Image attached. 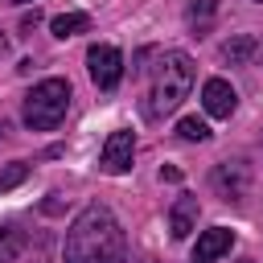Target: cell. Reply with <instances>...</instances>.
Segmentation results:
<instances>
[{
    "label": "cell",
    "mask_w": 263,
    "mask_h": 263,
    "mask_svg": "<svg viewBox=\"0 0 263 263\" xmlns=\"http://www.w3.org/2000/svg\"><path fill=\"white\" fill-rule=\"evenodd\" d=\"M255 4H263V0H255Z\"/></svg>",
    "instance_id": "cell-23"
},
{
    "label": "cell",
    "mask_w": 263,
    "mask_h": 263,
    "mask_svg": "<svg viewBox=\"0 0 263 263\" xmlns=\"http://www.w3.org/2000/svg\"><path fill=\"white\" fill-rule=\"evenodd\" d=\"M4 132H8V127H4V119H0V136H4Z\"/></svg>",
    "instance_id": "cell-19"
},
{
    "label": "cell",
    "mask_w": 263,
    "mask_h": 263,
    "mask_svg": "<svg viewBox=\"0 0 263 263\" xmlns=\"http://www.w3.org/2000/svg\"><path fill=\"white\" fill-rule=\"evenodd\" d=\"M234 263H255V259H234Z\"/></svg>",
    "instance_id": "cell-21"
},
{
    "label": "cell",
    "mask_w": 263,
    "mask_h": 263,
    "mask_svg": "<svg viewBox=\"0 0 263 263\" xmlns=\"http://www.w3.org/2000/svg\"><path fill=\"white\" fill-rule=\"evenodd\" d=\"M25 177H29V160H12V164H4V168H0V193L16 189Z\"/></svg>",
    "instance_id": "cell-15"
},
{
    "label": "cell",
    "mask_w": 263,
    "mask_h": 263,
    "mask_svg": "<svg viewBox=\"0 0 263 263\" xmlns=\"http://www.w3.org/2000/svg\"><path fill=\"white\" fill-rule=\"evenodd\" d=\"M197 214H201L197 197H193V193H181V197L173 201V210H168V230H173V238H189V234L197 230Z\"/></svg>",
    "instance_id": "cell-9"
},
{
    "label": "cell",
    "mask_w": 263,
    "mask_h": 263,
    "mask_svg": "<svg viewBox=\"0 0 263 263\" xmlns=\"http://www.w3.org/2000/svg\"><path fill=\"white\" fill-rule=\"evenodd\" d=\"M193 58L185 49H164L156 53V66L148 70V95H144V115L148 119H164L173 115L189 90H193Z\"/></svg>",
    "instance_id": "cell-2"
},
{
    "label": "cell",
    "mask_w": 263,
    "mask_h": 263,
    "mask_svg": "<svg viewBox=\"0 0 263 263\" xmlns=\"http://www.w3.org/2000/svg\"><path fill=\"white\" fill-rule=\"evenodd\" d=\"M201 107H205L210 119H230L234 107H238V95H234V86H230L226 78H205V86H201Z\"/></svg>",
    "instance_id": "cell-7"
},
{
    "label": "cell",
    "mask_w": 263,
    "mask_h": 263,
    "mask_svg": "<svg viewBox=\"0 0 263 263\" xmlns=\"http://www.w3.org/2000/svg\"><path fill=\"white\" fill-rule=\"evenodd\" d=\"M37 21H41V12H37V8H33V12H25V21H21V29H25V33H29V29H33V25H37Z\"/></svg>",
    "instance_id": "cell-16"
},
{
    "label": "cell",
    "mask_w": 263,
    "mask_h": 263,
    "mask_svg": "<svg viewBox=\"0 0 263 263\" xmlns=\"http://www.w3.org/2000/svg\"><path fill=\"white\" fill-rule=\"evenodd\" d=\"M66 111H70V82L66 78H45L25 95L21 119H25L29 132H49L66 119Z\"/></svg>",
    "instance_id": "cell-3"
},
{
    "label": "cell",
    "mask_w": 263,
    "mask_h": 263,
    "mask_svg": "<svg viewBox=\"0 0 263 263\" xmlns=\"http://www.w3.org/2000/svg\"><path fill=\"white\" fill-rule=\"evenodd\" d=\"M218 53H222V62H230V66H247V62L259 53V37L234 33V37H226V41L218 45Z\"/></svg>",
    "instance_id": "cell-10"
},
{
    "label": "cell",
    "mask_w": 263,
    "mask_h": 263,
    "mask_svg": "<svg viewBox=\"0 0 263 263\" xmlns=\"http://www.w3.org/2000/svg\"><path fill=\"white\" fill-rule=\"evenodd\" d=\"M21 251H25V234L12 226H0V263H16Z\"/></svg>",
    "instance_id": "cell-13"
},
{
    "label": "cell",
    "mask_w": 263,
    "mask_h": 263,
    "mask_svg": "<svg viewBox=\"0 0 263 263\" xmlns=\"http://www.w3.org/2000/svg\"><path fill=\"white\" fill-rule=\"evenodd\" d=\"M4 49H8V37H4V33H0V58H4Z\"/></svg>",
    "instance_id": "cell-18"
},
{
    "label": "cell",
    "mask_w": 263,
    "mask_h": 263,
    "mask_svg": "<svg viewBox=\"0 0 263 263\" xmlns=\"http://www.w3.org/2000/svg\"><path fill=\"white\" fill-rule=\"evenodd\" d=\"M86 74L99 90H115L123 78V53L115 45H90L86 49Z\"/></svg>",
    "instance_id": "cell-5"
},
{
    "label": "cell",
    "mask_w": 263,
    "mask_h": 263,
    "mask_svg": "<svg viewBox=\"0 0 263 263\" xmlns=\"http://www.w3.org/2000/svg\"><path fill=\"white\" fill-rule=\"evenodd\" d=\"M49 29H53V37H74V33H86L90 29V16L86 12H62V16H53L49 21Z\"/></svg>",
    "instance_id": "cell-12"
},
{
    "label": "cell",
    "mask_w": 263,
    "mask_h": 263,
    "mask_svg": "<svg viewBox=\"0 0 263 263\" xmlns=\"http://www.w3.org/2000/svg\"><path fill=\"white\" fill-rule=\"evenodd\" d=\"M210 189H214L222 201L238 205V201L251 193V164H247V160H222V164H214Z\"/></svg>",
    "instance_id": "cell-4"
},
{
    "label": "cell",
    "mask_w": 263,
    "mask_h": 263,
    "mask_svg": "<svg viewBox=\"0 0 263 263\" xmlns=\"http://www.w3.org/2000/svg\"><path fill=\"white\" fill-rule=\"evenodd\" d=\"M140 263H156V259H140Z\"/></svg>",
    "instance_id": "cell-22"
},
{
    "label": "cell",
    "mask_w": 263,
    "mask_h": 263,
    "mask_svg": "<svg viewBox=\"0 0 263 263\" xmlns=\"http://www.w3.org/2000/svg\"><path fill=\"white\" fill-rule=\"evenodd\" d=\"M132 156H136V132H127V127H119V132H111L107 136V144H103V152H99V168L103 173H127L132 168Z\"/></svg>",
    "instance_id": "cell-6"
},
{
    "label": "cell",
    "mask_w": 263,
    "mask_h": 263,
    "mask_svg": "<svg viewBox=\"0 0 263 263\" xmlns=\"http://www.w3.org/2000/svg\"><path fill=\"white\" fill-rule=\"evenodd\" d=\"M160 181H181V168H173V164H168V168H160Z\"/></svg>",
    "instance_id": "cell-17"
},
{
    "label": "cell",
    "mask_w": 263,
    "mask_h": 263,
    "mask_svg": "<svg viewBox=\"0 0 263 263\" xmlns=\"http://www.w3.org/2000/svg\"><path fill=\"white\" fill-rule=\"evenodd\" d=\"M177 136H181V140H189V144H205V140H210V127H205V119L185 115V119L177 123Z\"/></svg>",
    "instance_id": "cell-14"
},
{
    "label": "cell",
    "mask_w": 263,
    "mask_h": 263,
    "mask_svg": "<svg viewBox=\"0 0 263 263\" xmlns=\"http://www.w3.org/2000/svg\"><path fill=\"white\" fill-rule=\"evenodd\" d=\"M214 16H218V0H189V8H185V21L193 33H205L214 25Z\"/></svg>",
    "instance_id": "cell-11"
},
{
    "label": "cell",
    "mask_w": 263,
    "mask_h": 263,
    "mask_svg": "<svg viewBox=\"0 0 263 263\" xmlns=\"http://www.w3.org/2000/svg\"><path fill=\"white\" fill-rule=\"evenodd\" d=\"M66 263H123L127 259V238H123V226L119 218L90 201L66 230Z\"/></svg>",
    "instance_id": "cell-1"
},
{
    "label": "cell",
    "mask_w": 263,
    "mask_h": 263,
    "mask_svg": "<svg viewBox=\"0 0 263 263\" xmlns=\"http://www.w3.org/2000/svg\"><path fill=\"white\" fill-rule=\"evenodd\" d=\"M230 247H234V230L210 226V230L197 234V242H193V251H189V263H218Z\"/></svg>",
    "instance_id": "cell-8"
},
{
    "label": "cell",
    "mask_w": 263,
    "mask_h": 263,
    "mask_svg": "<svg viewBox=\"0 0 263 263\" xmlns=\"http://www.w3.org/2000/svg\"><path fill=\"white\" fill-rule=\"evenodd\" d=\"M12 4H33V0H12Z\"/></svg>",
    "instance_id": "cell-20"
}]
</instances>
